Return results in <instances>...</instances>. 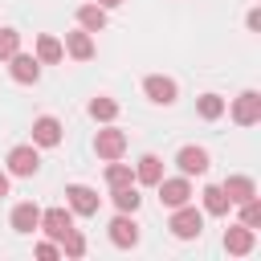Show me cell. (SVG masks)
<instances>
[{
    "mask_svg": "<svg viewBox=\"0 0 261 261\" xmlns=\"http://www.w3.org/2000/svg\"><path fill=\"white\" fill-rule=\"evenodd\" d=\"M33 57H37L41 65H57V61L65 57V49H61V41H57L53 33H41V37H37V49H33Z\"/></svg>",
    "mask_w": 261,
    "mask_h": 261,
    "instance_id": "cell-15",
    "label": "cell"
},
{
    "mask_svg": "<svg viewBox=\"0 0 261 261\" xmlns=\"http://www.w3.org/2000/svg\"><path fill=\"white\" fill-rule=\"evenodd\" d=\"M110 200H114V208H118V212H139V204H143V196H139V188H135V184L110 188Z\"/></svg>",
    "mask_w": 261,
    "mask_h": 261,
    "instance_id": "cell-21",
    "label": "cell"
},
{
    "mask_svg": "<svg viewBox=\"0 0 261 261\" xmlns=\"http://www.w3.org/2000/svg\"><path fill=\"white\" fill-rule=\"evenodd\" d=\"M8 73H12V82H20V86H33V82L41 77V61L16 49V53L8 57Z\"/></svg>",
    "mask_w": 261,
    "mask_h": 261,
    "instance_id": "cell-9",
    "label": "cell"
},
{
    "mask_svg": "<svg viewBox=\"0 0 261 261\" xmlns=\"http://www.w3.org/2000/svg\"><path fill=\"white\" fill-rule=\"evenodd\" d=\"M196 114L208 118V122H216V118L224 114V98H220V94H200V98H196Z\"/></svg>",
    "mask_w": 261,
    "mask_h": 261,
    "instance_id": "cell-23",
    "label": "cell"
},
{
    "mask_svg": "<svg viewBox=\"0 0 261 261\" xmlns=\"http://www.w3.org/2000/svg\"><path fill=\"white\" fill-rule=\"evenodd\" d=\"M57 245H61V253H65V257H82V253H86V237H82L77 228H69Z\"/></svg>",
    "mask_w": 261,
    "mask_h": 261,
    "instance_id": "cell-25",
    "label": "cell"
},
{
    "mask_svg": "<svg viewBox=\"0 0 261 261\" xmlns=\"http://www.w3.org/2000/svg\"><path fill=\"white\" fill-rule=\"evenodd\" d=\"M37 224H41V208L33 200H24V204L12 208V228L16 232H37Z\"/></svg>",
    "mask_w": 261,
    "mask_h": 261,
    "instance_id": "cell-18",
    "label": "cell"
},
{
    "mask_svg": "<svg viewBox=\"0 0 261 261\" xmlns=\"http://www.w3.org/2000/svg\"><path fill=\"white\" fill-rule=\"evenodd\" d=\"M37 228H41V232H45L49 241H61V237H65V232L73 228V212H69V208H45V212H41V224H37Z\"/></svg>",
    "mask_w": 261,
    "mask_h": 261,
    "instance_id": "cell-5",
    "label": "cell"
},
{
    "mask_svg": "<svg viewBox=\"0 0 261 261\" xmlns=\"http://www.w3.org/2000/svg\"><path fill=\"white\" fill-rule=\"evenodd\" d=\"M110 245H118V249H135V245H139L135 212H118V216L110 220Z\"/></svg>",
    "mask_w": 261,
    "mask_h": 261,
    "instance_id": "cell-6",
    "label": "cell"
},
{
    "mask_svg": "<svg viewBox=\"0 0 261 261\" xmlns=\"http://www.w3.org/2000/svg\"><path fill=\"white\" fill-rule=\"evenodd\" d=\"M167 228H171L179 241H192V237H200V232H204V212H200L196 204H179V208H171Z\"/></svg>",
    "mask_w": 261,
    "mask_h": 261,
    "instance_id": "cell-1",
    "label": "cell"
},
{
    "mask_svg": "<svg viewBox=\"0 0 261 261\" xmlns=\"http://www.w3.org/2000/svg\"><path fill=\"white\" fill-rule=\"evenodd\" d=\"M159 179H163V159H159V155H143V159L135 163V184L155 188Z\"/></svg>",
    "mask_w": 261,
    "mask_h": 261,
    "instance_id": "cell-16",
    "label": "cell"
},
{
    "mask_svg": "<svg viewBox=\"0 0 261 261\" xmlns=\"http://www.w3.org/2000/svg\"><path fill=\"white\" fill-rule=\"evenodd\" d=\"M37 257H41V261H53V257H61V245H57V241H41V245H37Z\"/></svg>",
    "mask_w": 261,
    "mask_h": 261,
    "instance_id": "cell-28",
    "label": "cell"
},
{
    "mask_svg": "<svg viewBox=\"0 0 261 261\" xmlns=\"http://www.w3.org/2000/svg\"><path fill=\"white\" fill-rule=\"evenodd\" d=\"M155 188H159V200H163L167 208H179V204H188V200H192V184H188V175H175V179H159Z\"/></svg>",
    "mask_w": 261,
    "mask_h": 261,
    "instance_id": "cell-10",
    "label": "cell"
},
{
    "mask_svg": "<svg viewBox=\"0 0 261 261\" xmlns=\"http://www.w3.org/2000/svg\"><path fill=\"white\" fill-rule=\"evenodd\" d=\"M65 204H69L73 216H94L102 200H98L94 188H86V184H69V188H65Z\"/></svg>",
    "mask_w": 261,
    "mask_h": 261,
    "instance_id": "cell-3",
    "label": "cell"
},
{
    "mask_svg": "<svg viewBox=\"0 0 261 261\" xmlns=\"http://www.w3.org/2000/svg\"><path fill=\"white\" fill-rule=\"evenodd\" d=\"M241 224H249V228H253V232H257V228H261V200H257V196H253V200H245V204H241Z\"/></svg>",
    "mask_w": 261,
    "mask_h": 261,
    "instance_id": "cell-26",
    "label": "cell"
},
{
    "mask_svg": "<svg viewBox=\"0 0 261 261\" xmlns=\"http://www.w3.org/2000/svg\"><path fill=\"white\" fill-rule=\"evenodd\" d=\"M90 118H98V122H114V118H118V102L106 98V94L90 98Z\"/></svg>",
    "mask_w": 261,
    "mask_h": 261,
    "instance_id": "cell-22",
    "label": "cell"
},
{
    "mask_svg": "<svg viewBox=\"0 0 261 261\" xmlns=\"http://www.w3.org/2000/svg\"><path fill=\"white\" fill-rule=\"evenodd\" d=\"M37 171H41L37 143H24V147H12V151H8V175H20V179H29V175H37Z\"/></svg>",
    "mask_w": 261,
    "mask_h": 261,
    "instance_id": "cell-2",
    "label": "cell"
},
{
    "mask_svg": "<svg viewBox=\"0 0 261 261\" xmlns=\"http://www.w3.org/2000/svg\"><path fill=\"white\" fill-rule=\"evenodd\" d=\"M232 122H237V126L261 122V94H257V90H245V94L232 102Z\"/></svg>",
    "mask_w": 261,
    "mask_h": 261,
    "instance_id": "cell-7",
    "label": "cell"
},
{
    "mask_svg": "<svg viewBox=\"0 0 261 261\" xmlns=\"http://www.w3.org/2000/svg\"><path fill=\"white\" fill-rule=\"evenodd\" d=\"M249 29H253V33L261 29V8H253V12H249Z\"/></svg>",
    "mask_w": 261,
    "mask_h": 261,
    "instance_id": "cell-29",
    "label": "cell"
},
{
    "mask_svg": "<svg viewBox=\"0 0 261 261\" xmlns=\"http://www.w3.org/2000/svg\"><path fill=\"white\" fill-rule=\"evenodd\" d=\"M175 167H179L184 175H204V171L212 167V159H208V151H204V147H179Z\"/></svg>",
    "mask_w": 261,
    "mask_h": 261,
    "instance_id": "cell-11",
    "label": "cell"
},
{
    "mask_svg": "<svg viewBox=\"0 0 261 261\" xmlns=\"http://www.w3.org/2000/svg\"><path fill=\"white\" fill-rule=\"evenodd\" d=\"M16 49H20V33L16 29H0V61H8Z\"/></svg>",
    "mask_w": 261,
    "mask_h": 261,
    "instance_id": "cell-27",
    "label": "cell"
},
{
    "mask_svg": "<svg viewBox=\"0 0 261 261\" xmlns=\"http://www.w3.org/2000/svg\"><path fill=\"white\" fill-rule=\"evenodd\" d=\"M220 188H224V196H228L232 204H245V200H253V196H257V184H253L249 175H228Z\"/></svg>",
    "mask_w": 261,
    "mask_h": 261,
    "instance_id": "cell-17",
    "label": "cell"
},
{
    "mask_svg": "<svg viewBox=\"0 0 261 261\" xmlns=\"http://www.w3.org/2000/svg\"><path fill=\"white\" fill-rule=\"evenodd\" d=\"M33 143H37V147H57V143H61V122H57L53 114H41V118L33 122Z\"/></svg>",
    "mask_w": 261,
    "mask_h": 261,
    "instance_id": "cell-14",
    "label": "cell"
},
{
    "mask_svg": "<svg viewBox=\"0 0 261 261\" xmlns=\"http://www.w3.org/2000/svg\"><path fill=\"white\" fill-rule=\"evenodd\" d=\"M73 61H90L94 57V37L86 33V29H73V33H65V45H61Z\"/></svg>",
    "mask_w": 261,
    "mask_h": 261,
    "instance_id": "cell-13",
    "label": "cell"
},
{
    "mask_svg": "<svg viewBox=\"0 0 261 261\" xmlns=\"http://www.w3.org/2000/svg\"><path fill=\"white\" fill-rule=\"evenodd\" d=\"M94 151H98V159H122V151H126V135L118 130V126H106V130H98V139H94Z\"/></svg>",
    "mask_w": 261,
    "mask_h": 261,
    "instance_id": "cell-8",
    "label": "cell"
},
{
    "mask_svg": "<svg viewBox=\"0 0 261 261\" xmlns=\"http://www.w3.org/2000/svg\"><path fill=\"white\" fill-rule=\"evenodd\" d=\"M106 184H110V188L135 184V171H130V163H118V159H110V163H106Z\"/></svg>",
    "mask_w": 261,
    "mask_h": 261,
    "instance_id": "cell-24",
    "label": "cell"
},
{
    "mask_svg": "<svg viewBox=\"0 0 261 261\" xmlns=\"http://www.w3.org/2000/svg\"><path fill=\"white\" fill-rule=\"evenodd\" d=\"M253 245H257V237H253V228H249V224H228V228H224V249H228L232 257L253 253Z\"/></svg>",
    "mask_w": 261,
    "mask_h": 261,
    "instance_id": "cell-12",
    "label": "cell"
},
{
    "mask_svg": "<svg viewBox=\"0 0 261 261\" xmlns=\"http://www.w3.org/2000/svg\"><path fill=\"white\" fill-rule=\"evenodd\" d=\"M0 196H8V175L0 171Z\"/></svg>",
    "mask_w": 261,
    "mask_h": 261,
    "instance_id": "cell-30",
    "label": "cell"
},
{
    "mask_svg": "<svg viewBox=\"0 0 261 261\" xmlns=\"http://www.w3.org/2000/svg\"><path fill=\"white\" fill-rule=\"evenodd\" d=\"M143 94H147L155 106H171V102L179 98V86H175L171 77H163V73H151V77H143Z\"/></svg>",
    "mask_w": 261,
    "mask_h": 261,
    "instance_id": "cell-4",
    "label": "cell"
},
{
    "mask_svg": "<svg viewBox=\"0 0 261 261\" xmlns=\"http://www.w3.org/2000/svg\"><path fill=\"white\" fill-rule=\"evenodd\" d=\"M77 24H82L86 33H102V29H106V8H102V4H82V8H77Z\"/></svg>",
    "mask_w": 261,
    "mask_h": 261,
    "instance_id": "cell-20",
    "label": "cell"
},
{
    "mask_svg": "<svg viewBox=\"0 0 261 261\" xmlns=\"http://www.w3.org/2000/svg\"><path fill=\"white\" fill-rule=\"evenodd\" d=\"M200 196H204V212H208V216H228L232 200L224 196V188H220V184H208V188H204Z\"/></svg>",
    "mask_w": 261,
    "mask_h": 261,
    "instance_id": "cell-19",
    "label": "cell"
},
{
    "mask_svg": "<svg viewBox=\"0 0 261 261\" xmlns=\"http://www.w3.org/2000/svg\"><path fill=\"white\" fill-rule=\"evenodd\" d=\"M94 4H102V8H118L122 0H94Z\"/></svg>",
    "mask_w": 261,
    "mask_h": 261,
    "instance_id": "cell-31",
    "label": "cell"
}]
</instances>
